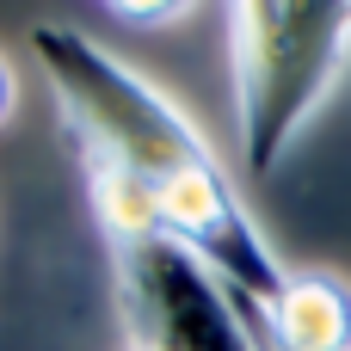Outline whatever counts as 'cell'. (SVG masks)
Returning a JSON list of instances; mask_svg holds the SVG:
<instances>
[{"mask_svg": "<svg viewBox=\"0 0 351 351\" xmlns=\"http://www.w3.org/2000/svg\"><path fill=\"white\" fill-rule=\"evenodd\" d=\"M259 351H271V346H259Z\"/></svg>", "mask_w": 351, "mask_h": 351, "instance_id": "8992f818", "label": "cell"}, {"mask_svg": "<svg viewBox=\"0 0 351 351\" xmlns=\"http://www.w3.org/2000/svg\"><path fill=\"white\" fill-rule=\"evenodd\" d=\"M105 6L130 25H179V19L197 12V0H105Z\"/></svg>", "mask_w": 351, "mask_h": 351, "instance_id": "277c9868", "label": "cell"}, {"mask_svg": "<svg viewBox=\"0 0 351 351\" xmlns=\"http://www.w3.org/2000/svg\"><path fill=\"white\" fill-rule=\"evenodd\" d=\"M228 49L247 173L265 179L346 68L351 0H228Z\"/></svg>", "mask_w": 351, "mask_h": 351, "instance_id": "6da1fadb", "label": "cell"}, {"mask_svg": "<svg viewBox=\"0 0 351 351\" xmlns=\"http://www.w3.org/2000/svg\"><path fill=\"white\" fill-rule=\"evenodd\" d=\"M12 111V68H6V56H0V117Z\"/></svg>", "mask_w": 351, "mask_h": 351, "instance_id": "5b68a950", "label": "cell"}, {"mask_svg": "<svg viewBox=\"0 0 351 351\" xmlns=\"http://www.w3.org/2000/svg\"><path fill=\"white\" fill-rule=\"evenodd\" d=\"M271 351H351V284L333 271H290L265 308H241Z\"/></svg>", "mask_w": 351, "mask_h": 351, "instance_id": "3957f363", "label": "cell"}, {"mask_svg": "<svg viewBox=\"0 0 351 351\" xmlns=\"http://www.w3.org/2000/svg\"><path fill=\"white\" fill-rule=\"evenodd\" d=\"M111 284L130 351H259L234 290L179 241H111Z\"/></svg>", "mask_w": 351, "mask_h": 351, "instance_id": "7a4b0ae2", "label": "cell"}]
</instances>
